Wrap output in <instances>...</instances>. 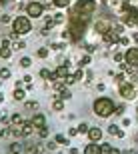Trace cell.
Masks as SVG:
<instances>
[{"mask_svg": "<svg viewBox=\"0 0 138 154\" xmlns=\"http://www.w3.org/2000/svg\"><path fill=\"white\" fill-rule=\"evenodd\" d=\"M32 124H34L36 128H44V126H46V116H44V114H34V118H32Z\"/></svg>", "mask_w": 138, "mask_h": 154, "instance_id": "30bf717a", "label": "cell"}, {"mask_svg": "<svg viewBox=\"0 0 138 154\" xmlns=\"http://www.w3.org/2000/svg\"><path fill=\"white\" fill-rule=\"evenodd\" d=\"M54 72H56V74L60 76L62 80H64V78H68V76H70V74H68V64H60V66H58V68L54 70Z\"/></svg>", "mask_w": 138, "mask_h": 154, "instance_id": "7c38bea8", "label": "cell"}, {"mask_svg": "<svg viewBox=\"0 0 138 154\" xmlns=\"http://www.w3.org/2000/svg\"><path fill=\"white\" fill-rule=\"evenodd\" d=\"M74 82H78V80H76V76L74 74H72V76H68V78H64V84H74Z\"/></svg>", "mask_w": 138, "mask_h": 154, "instance_id": "83f0119b", "label": "cell"}, {"mask_svg": "<svg viewBox=\"0 0 138 154\" xmlns=\"http://www.w3.org/2000/svg\"><path fill=\"white\" fill-rule=\"evenodd\" d=\"M40 76H42V78H50V70H40Z\"/></svg>", "mask_w": 138, "mask_h": 154, "instance_id": "836d02e7", "label": "cell"}, {"mask_svg": "<svg viewBox=\"0 0 138 154\" xmlns=\"http://www.w3.org/2000/svg\"><path fill=\"white\" fill-rule=\"evenodd\" d=\"M114 60H116V62H122V60H124V54H120V52H116V54H114Z\"/></svg>", "mask_w": 138, "mask_h": 154, "instance_id": "d6a6232c", "label": "cell"}, {"mask_svg": "<svg viewBox=\"0 0 138 154\" xmlns=\"http://www.w3.org/2000/svg\"><path fill=\"white\" fill-rule=\"evenodd\" d=\"M88 136H90L92 142H98V140L102 138V130H100V128H90V130H88Z\"/></svg>", "mask_w": 138, "mask_h": 154, "instance_id": "8fae6325", "label": "cell"}, {"mask_svg": "<svg viewBox=\"0 0 138 154\" xmlns=\"http://www.w3.org/2000/svg\"><path fill=\"white\" fill-rule=\"evenodd\" d=\"M2 98H4V96H2V94H0V102H2Z\"/></svg>", "mask_w": 138, "mask_h": 154, "instance_id": "bcb514c9", "label": "cell"}, {"mask_svg": "<svg viewBox=\"0 0 138 154\" xmlns=\"http://www.w3.org/2000/svg\"><path fill=\"white\" fill-rule=\"evenodd\" d=\"M84 154H104V152H102V146H100V144L92 142V144H88L86 148H84Z\"/></svg>", "mask_w": 138, "mask_h": 154, "instance_id": "9c48e42d", "label": "cell"}, {"mask_svg": "<svg viewBox=\"0 0 138 154\" xmlns=\"http://www.w3.org/2000/svg\"><path fill=\"white\" fill-rule=\"evenodd\" d=\"M0 2H2V4H8V2H10V0H0Z\"/></svg>", "mask_w": 138, "mask_h": 154, "instance_id": "f6af8a7d", "label": "cell"}, {"mask_svg": "<svg viewBox=\"0 0 138 154\" xmlns=\"http://www.w3.org/2000/svg\"><path fill=\"white\" fill-rule=\"evenodd\" d=\"M42 10H44V6H42L40 2H30V4H26V12H28V16H32V18L42 16Z\"/></svg>", "mask_w": 138, "mask_h": 154, "instance_id": "8992f818", "label": "cell"}, {"mask_svg": "<svg viewBox=\"0 0 138 154\" xmlns=\"http://www.w3.org/2000/svg\"><path fill=\"white\" fill-rule=\"evenodd\" d=\"M56 142L58 144H68V138L64 136V134H58V136H56Z\"/></svg>", "mask_w": 138, "mask_h": 154, "instance_id": "cb8c5ba5", "label": "cell"}, {"mask_svg": "<svg viewBox=\"0 0 138 154\" xmlns=\"http://www.w3.org/2000/svg\"><path fill=\"white\" fill-rule=\"evenodd\" d=\"M94 8H96V2L94 0H78V4H76V14H86V16H90L92 12H94Z\"/></svg>", "mask_w": 138, "mask_h": 154, "instance_id": "3957f363", "label": "cell"}, {"mask_svg": "<svg viewBox=\"0 0 138 154\" xmlns=\"http://www.w3.org/2000/svg\"><path fill=\"white\" fill-rule=\"evenodd\" d=\"M40 152V146L38 144H28L26 146V154H38Z\"/></svg>", "mask_w": 138, "mask_h": 154, "instance_id": "5bb4252c", "label": "cell"}, {"mask_svg": "<svg viewBox=\"0 0 138 154\" xmlns=\"http://www.w3.org/2000/svg\"><path fill=\"white\" fill-rule=\"evenodd\" d=\"M64 18H66V16L58 12V14H54V22H56V24H62V22H64Z\"/></svg>", "mask_w": 138, "mask_h": 154, "instance_id": "603a6c76", "label": "cell"}, {"mask_svg": "<svg viewBox=\"0 0 138 154\" xmlns=\"http://www.w3.org/2000/svg\"><path fill=\"white\" fill-rule=\"evenodd\" d=\"M88 62H90V56H84V58H80V64H78V66L82 68V66H86Z\"/></svg>", "mask_w": 138, "mask_h": 154, "instance_id": "f546056e", "label": "cell"}, {"mask_svg": "<svg viewBox=\"0 0 138 154\" xmlns=\"http://www.w3.org/2000/svg\"><path fill=\"white\" fill-rule=\"evenodd\" d=\"M116 82H124V76H122V74H116Z\"/></svg>", "mask_w": 138, "mask_h": 154, "instance_id": "7bdbcfd3", "label": "cell"}, {"mask_svg": "<svg viewBox=\"0 0 138 154\" xmlns=\"http://www.w3.org/2000/svg\"><path fill=\"white\" fill-rule=\"evenodd\" d=\"M26 108H28V110H34V108H38V104H36V102H26Z\"/></svg>", "mask_w": 138, "mask_h": 154, "instance_id": "e575fe53", "label": "cell"}, {"mask_svg": "<svg viewBox=\"0 0 138 154\" xmlns=\"http://www.w3.org/2000/svg\"><path fill=\"white\" fill-rule=\"evenodd\" d=\"M8 46H10V40L4 38V40H2V48H8Z\"/></svg>", "mask_w": 138, "mask_h": 154, "instance_id": "60d3db41", "label": "cell"}, {"mask_svg": "<svg viewBox=\"0 0 138 154\" xmlns=\"http://www.w3.org/2000/svg\"><path fill=\"white\" fill-rule=\"evenodd\" d=\"M114 114H118V116L124 114V108H122V106H116V112H114Z\"/></svg>", "mask_w": 138, "mask_h": 154, "instance_id": "ab89813d", "label": "cell"}, {"mask_svg": "<svg viewBox=\"0 0 138 154\" xmlns=\"http://www.w3.org/2000/svg\"><path fill=\"white\" fill-rule=\"evenodd\" d=\"M94 30H96L98 34H102V36H104L106 32H110L112 28H110V24L106 22V20H98V22L94 24Z\"/></svg>", "mask_w": 138, "mask_h": 154, "instance_id": "52a82bcc", "label": "cell"}, {"mask_svg": "<svg viewBox=\"0 0 138 154\" xmlns=\"http://www.w3.org/2000/svg\"><path fill=\"white\" fill-rule=\"evenodd\" d=\"M0 22H10V16L4 14V16H0Z\"/></svg>", "mask_w": 138, "mask_h": 154, "instance_id": "f35d334b", "label": "cell"}, {"mask_svg": "<svg viewBox=\"0 0 138 154\" xmlns=\"http://www.w3.org/2000/svg\"><path fill=\"white\" fill-rule=\"evenodd\" d=\"M10 54H12L10 48H0V58H8Z\"/></svg>", "mask_w": 138, "mask_h": 154, "instance_id": "44dd1931", "label": "cell"}, {"mask_svg": "<svg viewBox=\"0 0 138 154\" xmlns=\"http://www.w3.org/2000/svg\"><path fill=\"white\" fill-rule=\"evenodd\" d=\"M70 154H78V148H70Z\"/></svg>", "mask_w": 138, "mask_h": 154, "instance_id": "ee69618b", "label": "cell"}, {"mask_svg": "<svg viewBox=\"0 0 138 154\" xmlns=\"http://www.w3.org/2000/svg\"><path fill=\"white\" fill-rule=\"evenodd\" d=\"M34 128L36 126L32 124V122H22V126H20V134H22V136H30V134L34 132Z\"/></svg>", "mask_w": 138, "mask_h": 154, "instance_id": "ba28073f", "label": "cell"}, {"mask_svg": "<svg viewBox=\"0 0 138 154\" xmlns=\"http://www.w3.org/2000/svg\"><path fill=\"white\" fill-rule=\"evenodd\" d=\"M52 4L58 6V8H66V6L70 4V0H52Z\"/></svg>", "mask_w": 138, "mask_h": 154, "instance_id": "9a60e30c", "label": "cell"}, {"mask_svg": "<svg viewBox=\"0 0 138 154\" xmlns=\"http://www.w3.org/2000/svg\"><path fill=\"white\" fill-rule=\"evenodd\" d=\"M12 124H14V126H22V116H20V114H12Z\"/></svg>", "mask_w": 138, "mask_h": 154, "instance_id": "2e32d148", "label": "cell"}, {"mask_svg": "<svg viewBox=\"0 0 138 154\" xmlns=\"http://www.w3.org/2000/svg\"><path fill=\"white\" fill-rule=\"evenodd\" d=\"M100 146H102V152H106V154H110V152H112V150H114V148H112V146H110L108 142H104V144H100Z\"/></svg>", "mask_w": 138, "mask_h": 154, "instance_id": "d4e9b609", "label": "cell"}, {"mask_svg": "<svg viewBox=\"0 0 138 154\" xmlns=\"http://www.w3.org/2000/svg\"><path fill=\"white\" fill-rule=\"evenodd\" d=\"M14 48H16V50H24V48H26V42H22V40H20V42H16V46H14Z\"/></svg>", "mask_w": 138, "mask_h": 154, "instance_id": "4dcf8cb0", "label": "cell"}, {"mask_svg": "<svg viewBox=\"0 0 138 154\" xmlns=\"http://www.w3.org/2000/svg\"><path fill=\"white\" fill-rule=\"evenodd\" d=\"M12 30L18 32L20 36L28 34L30 30H32V22H30V18L28 16H16L14 20H12Z\"/></svg>", "mask_w": 138, "mask_h": 154, "instance_id": "7a4b0ae2", "label": "cell"}, {"mask_svg": "<svg viewBox=\"0 0 138 154\" xmlns=\"http://www.w3.org/2000/svg\"><path fill=\"white\" fill-rule=\"evenodd\" d=\"M120 96L124 100H132L136 98V90H134V86L130 82H120Z\"/></svg>", "mask_w": 138, "mask_h": 154, "instance_id": "277c9868", "label": "cell"}, {"mask_svg": "<svg viewBox=\"0 0 138 154\" xmlns=\"http://www.w3.org/2000/svg\"><path fill=\"white\" fill-rule=\"evenodd\" d=\"M108 132H110V134H112V136H118V138H122V136H124V132H122V130H120V128H118V126H116V124L108 126Z\"/></svg>", "mask_w": 138, "mask_h": 154, "instance_id": "4fadbf2b", "label": "cell"}, {"mask_svg": "<svg viewBox=\"0 0 138 154\" xmlns=\"http://www.w3.org/2000/svg\"><path fill=\"white\" fill-rule=\"evenodd\" d=\"M116 110V104L110 100V98H98L96 102H94V114L100 116V118H108V116L114 114Z\"/></svg>", "mask_w": 138, "mask_h": 154, "instance_id": "6da1fadb", "label": "cell"}, {"mask_svg": "<svg viewBox=\"0 0 138 154\" xmlns=\"http://www.w3.org/2000/svg\"><path fill=\"white\" fill-rule=\"evenodd\" d=\"M62 38H64V40H72V34H70V30H64V32H62Z\"/></svg>", "mask_w": 138, "mask_h": 154, "instance_id": "1f68e13d", "label": "cell"}, {"mask_svg": "<svg viewBox=\"0 0 138 154\" xmlns=\"http://www.w3.org/2000/svg\"><path fill=\"white\" fill-rule=\"evenodd\" d=\"M118 42H120V44H122V46H128V42H130V40H128V38H124V36H122V38H120V40H118Z\"/></svg>", "mask_w": 138, "mask_h": 154, "instance_id": "8d00e7d4", "label": "cell"}, {"mask_svg": "<svg viewBox=\"0 0 138 154\" xmlns=\"http://www.w3.org/2000/svg\"><path fill=\"white\" fill-rule=\"evenodd\" d=\"M52 108H54V110H62V108H64L62 98H58V100H54V104H52Z\"/></svg>", "mask_w": 138, "mask_h": 154, "instance_id": "d6986e66", "label": "cell"}, {"mask_svg": "<svg viewBox=\"0 0 138 154\" xmlns=\"http://www.w3.org/2000/svg\"><path fill=\"white\" fill-rule=\"evenodd\" d=\"M30 64H32V60H30L28 56H24V58H20V66H22V68H28Z\"/></svg>", "mask_w": 138, "mask_h": 154, "instance_id": "ffe728a7", "label": "cell"}, {"mask_svg": "<svg viewBox=\"0 0 138 154\" xmlns=\"http://www.w3.org/2000/svg\"><path fill=\"white\" fill-rule=\"evenodd\" d=\"M122 30H124V28H122V24H116V26H112V32H114L116 36H120Z\"/></svg>", "mask_w": 138, "mask_h": 154, "instance_id": "7402d4cb", "label": "cell"}, {"mask_svg": "<svg viewBox=\"0 0 138 154\" xmlns=\"http://www.w3.org/2000/svg\"><path fill=\"white\" fill-rule=\"evenodd\" d=\"M40 136H42V138L48 136V130H46V126H44V128H40Z\"/></svg>", "mask_w": 138, "mask_h": 154, "instance_id": "74e56055", "label": "cell"}, {"mask_svg": "<svg viewBox=\"0 0 138 154\" xmlns=\"http://www.w3.org/2000/svg\"><path fill=\"white\" fill-rule=\"evenodd\" d=\"M76 128H78V134H84V132H88V130H90V126H88L86 122H82V124H78Z\"/></svg>", "mask_w": 138, "mask_h": 154, "instance_id": "e0dca14e", "label": "cell"}, {"mask_svg": "<svg viewBox=\"0 0 138 154\" xmlns=\"http://www.w3.org/2000/svg\"><path fill=\"white\" fill-rule=\"evenodd\" d=\"M56 140H54V142H48V144H46V148H48V150H54V148H56Z\"/></svg>", "mask_w": 138, "mask_h": 154, "instance_id": "d590c367", "label": "cell"}, {"mask_svg": "<svg viewBox=\"0 0 138 154\" xmlns=\"http://www.w3.org/2000/svg\"><path fill=\"white\" fill-rule=\"evenodd\" d=\"M124 62L138 68V48H128L126 54H124Z\"/></svg>", "mask_w": 138, "mask_h": 154, "instance_id": "5b68a950", "label": "cell"}, {"mask_svg": "<svg viewBox=\"0 0 138 154\" xmlns=\"http://www.w3.org/2000/svg\"><path fill=\"white\" fill-rule=\"evenodd\" d=\"M14 100H24V90L14 88Z\"/></svg>", "mask_w": 138, "mask_h": 154, "instance_id": "ac0fdd59", "label": "cell"}, {"mask_svg": "<svg viewBox=\"0 0 138 154\" xmlns=\"http://www.w3.org/2000/svg\"><path fill=\"white\" fill-rule=\"evenodd\" d=\"M10 152H12V154H20V144L14 142V144L10 146Z\"/></svg>", "mask_w": 138, "mask_h": 154, "instance_id": "484cf974", "label": "cell"}, {"mask_svg": "<svg viewBox=\"0 0 138 154\" xmlns=\"http://www.w3.org/2000/svg\"><path fill=\"white\" fill-rule=\"evenodd\" d=\"M36 54H38L40 58H46V56H48V48H40V50L36 52Z\"/></svg>", "mask_w": 138, "mask_h": 154, "instance_id": "f1b7e54d", "label": "cell"}, {"mask_svg": "<svg viewBox=\"0 0 138 154\" xmlns=\"http://www.w3.org/2000/svg\"><path fill=\"white\" fill-rule=\"evenodd\" d=\"M0 78H10V70L8 68H0Z\"/></svg>", "mask_w": 138, "mask_h": 154, "instance_id": "4316f807", "label": "cell"}, {"mask_svg": "<svg viewBox=\"0 0 138 154\" xmlns=\"http://www.w3.org/2000/svg\"><path fill=\"white\" fill-rule=\"evenodd\" d=\"M50 48H54V50H62V48H64V44H52Z\"/></svg>", "mask_w": 138, "mask_h": 154, "instance_id": "b9f144b4", "label": "cell"}]
</instances>
